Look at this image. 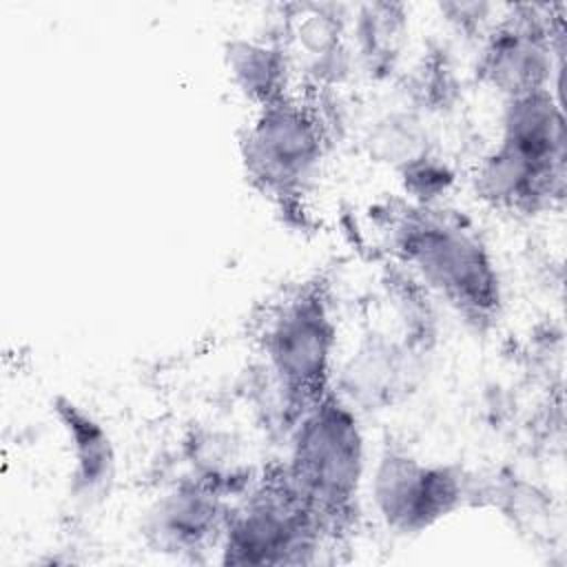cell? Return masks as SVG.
Masks as SVG:
<instances>
[{"label":"cell","instance_id":"cell-8","mask_svg":"<svg viewBox=\"0 0 567 567\" xmlns=\"http://www.w3.org/2000/svg\"><path fill=\"white\" fill-rule=\"evenodd\" d=\"M538 7H518L489 33L481 71L507 100L545 91L551 80L554 29Z\"/></svg>","mask_w":567,"mask_h":567},{"label":"cell","instance_id":"cell-6","mask_svg":"<svg viewBox=\"0 0 567 567\" xmlns=\"http://www.w3.org/2000/svg\"><path fill=\"white\" fill-rule=\"evenodd\" d=\"M326 126L317 109L295 95L259 106L241 142L246 175L266 195L292 199L315 179L326 155Z\"/></svg>","mask_w":567,"mask_h":567},{"label":"cell","instance_id":"cell-9","mask_svg":"<svg viewBox=\"0 0 567 567\" xmlns=\"http://www.w3.org/2000/svg\"><path fill=\"white\" fill-rule=\"evenodd\" d=\"M228 509L202 478L175 485L146 514L144 532L157 551L195 554L221 543Z\"/></svg>","mask_w":567,"mask_h":567},{"label":"cell","instance_id":"cell-4","mask_svg":"<svg viewBox=\"0 0 567 567\" xmlns=\"http://www.w3.org/2000/svg\"><path fill=\"white\" fill-rule=\"evenodd\" d=\"M337 323L326 292L306 286L272 308L261 330L266 372L284 421L292 427L332 388Z\"/></svg>","mask_w":567,"mask_h":567},{"label":"cell","instance_id":"cell-10","mask_svg":"<svg viewBox=\"0 0 567 567\" xmlns=\"http://www.w3.org/2000/svg\"><path fill=\"white\" fill-rule=\"evenodd\" d=\"M55 416L73 456V492L82 498L102 496L115 476L113 443L100 421L71 399H55Z\"/></svg>","mask_w":567,"mask_h":567},{"label":"cell","instance_id":"cell-5","mask_svg":"<svg viewBox=\"0 0 567 567\" xmlns=\"http://www.w3.org/2000/svg\"><path fill=\"white\" fill-rule=\"evenodd\" d=\"M326 538L284 467H275L228 509L219 551L226 565H301L315 560Z\"/></svg>","mask_w":567,"mask_h":567},{"label":"cell","instance_id":"cell-1","mask_svg":"<svg viewBox=\"0 0 567 567\" xmlns=\"http://www.w3.org/2000/svg\"><path fill=\"white\" fill-rule=\"evenodd\" d=\"M281 467L326 536L348 527L365 476V439L354 408L337 390L290 427V452Z\"/></svg>","mask_w":567,"mask_h":567},{"label":"cell","instance_id":"cell-3","mask_svg":"<svg viewBox=\"0 0 567 567\" xmlns=\"http://www.w3.org/2000/svg\"><path fill=\"white\" fill-rule=\"evenodd\" d=\"M396 255L432 292L476 328L501 310V281L483 239L456 215L421 206L394 226Z\"/></svg>","mask_w":567,"mask_h":567},{"label":"cell","instance_id":"cell-2","mask_svg":"<svg viewBox=\"0 0 567 567\" xmlns=\"http://www.w3.org/2000/svg\"><path fill=\"white\" fill-rule=\"evenodd\" d=\"M565 124L551 91L507 100L498 144L478 164L476 193L498 208L536 210L563 190Z\"/></svg>","mask_w":567,"mask_h":567},{"label":"cell","instance_id":"cell-7","mask_svg":"<svg viewBox=\"0 0 567 567\" xmlns=\"http://www.w3.org/2000/svg\"><path fill=\"white\" fill-rule=\"evenodd\" d=\"M372 501L388 527L419 534L461 507L465 483L450 465L425 463L408 452L388 450L372 474Z\"/></svg>","mask_w":567,"mask_h":567},{"label":"cell","instance_id":"cell-12","mask_svg":"<svg viewBox=\"0 0 567 567\" xmlns=\"http://www.w3.org/2000/svg\"><path fill=\"white\" fill-rule=\"evenodd\" d=\"M452 182V175L445 171V166L436 164L432 157H412L405 164V188L421 197L423 202H430L432 197L441 195L447 184Z\"/></svg>","mask_w":567,"mask_h":567},{"label":"cell","instance_id":"cell-11","mask_svg":"<svg viewBox=\"0 0 567 567\" xmlns=\"http://www.w3.org/2000/svg\"><path fill=\"white\" fill-rule=\"evenodd\" d=\"M228 66L239 89L259 106L288 95V60L279 47L233 42L228 49Z\"/></svg>","mask_w":567,"mask_h":567}]
</instances>
